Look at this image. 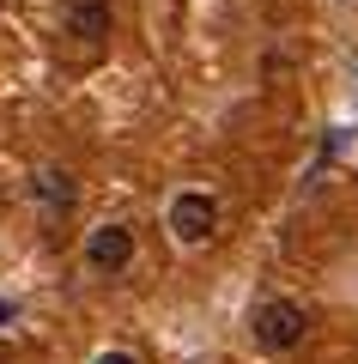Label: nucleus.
Returning <instances> with one entry per match:
<instances>
[{
	"instance_id": "f257e3e1",
	"label": "nucleus",
	"mask_w": 358,
	"mask_h": 364,
	"mask_svg": "<svg viewBox=\"0 0 358 364\" xmlns=\"http://www.w3.org/2000/svg\"><path fill=\"white\" fill-rule=\"evenodd\" d=\"M304 328H310V310L298 298H261L256 310H249V334L268 352H292L298 340H304Z\"/></svg>"
},
{
	"instance_id": "423d86ee",
	"label": "nucleus",
	"mask_w": 358,
	"mask_h": 364,
	"mask_svg": "<svg viewBox=\"0 0 358 364\" xmlns=\"http://www.w3.org/2000/svg\"><path fill=\"white\" fill-rule=\"evenodd\" d=\"M91 364H140V358H134V352H98Z\"/></svg>"
},
{
	"instance_id": "6e6552de",
	"label": "nucleus",
	"mask_w": 358,
	"mask_h": 364,
	"mask_svg": "<svg viewBox=\"0 0 358 364\" xmlns=\"http://www.w3.org/2000/svg\"><path fill=\"white\" fill-rule=\"evenodd\" d=\"M0 364H6V352H0Z\"/></svg>"
},
{
	"instance_id": "39448f33",
	"label": "nucleus",
	"mask_w": 358,
	"mask_h": 364,
	"mask_svg": "<svg viewBox=\"0 0 358 364\" xmlns=\"http://www.w3.org/2000/svg\"><path fill=\"white\" fill-rule=\"evenodd\" d=\"M31 188H37V200H43V207H73V200H79V188H73V176H67V170H37V176H31Z\"/></svg>"
},
{
	"instance_id": "f03ea898",
	"label": "nucleus",
	"mask_w": 358,
	"mask_h": 364,
	"mask_svg": "<svg viewBox=\"0 0 358 364\" xmlns=\"http://www.w3.org/2000/svg\"><path fill=\"white\" fill-rule=\"evenodd\" d=\"M170 237H177V243H206V237H213L219 231V200L213 195H206V188H182V195L177 200H170Z\"/></svg>"
},
{
	"instance_id": "0eeeda50",
	"label": "nucleus",
	"mask_w": 358,
	"mask_h": 364,
	"mask_svg": "<svg viewBox=\"0 0 358 364\" xmlns=\"http://www.w3.org/2000/svg\"><path fill=\"white\" fill-rule=\"evenodd\" d=\"M6 322H13V298H0V328H6Z\"/></svg>"
},
{
	"instance_id": "7ed1b4c3",
	"label": "nucleus",
	"mask_w": 358,
	"mask_h": 364,
	"mask_svg": "<svg viewBox=\"0 0 358 364\" xmlns=\"http://www.w3.org/2000/svg\"><path fill=\"white\" fill-rule=\"evenodd\" d=\"M85 261H91V273H122L134 261V231L128 225H98L85 237Z\"/></svg>"
},
{
	"instance_id": "20e7f679",
	"label": "nucleus",
	"mask_w": 358,
	"mask_h": 364,
	"mask_svg": "<svg viewBox=\"0 0 358 364\" xmlns=\"http://www.w3.org/2000/svg\"><path fill=\"white\" fill-rule=\"evenodd\" d=\"M61 31H73L79 43L110 37V0H67L61 6Z\"/></svg>"
}]
</instances>
